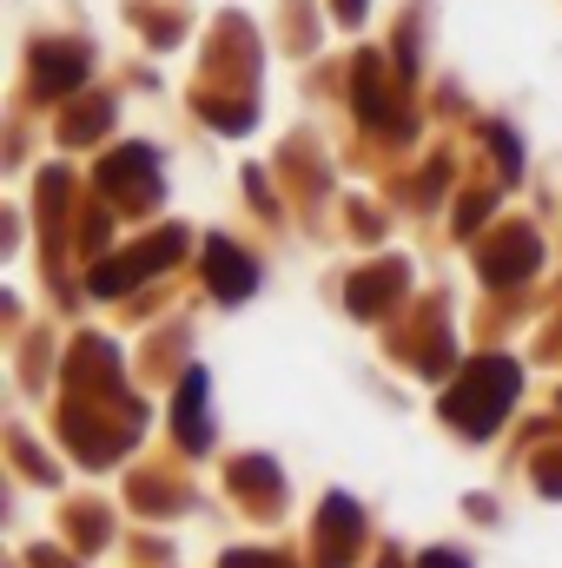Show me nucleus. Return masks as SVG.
<instances>
[{"instance_id":"f257e3e1","label":"nucleus","mask_w":562,"mask_h":568,"mask_svg":"<svg viewBox=\"0 0 562 568\" xmlns=\"http://www.w3.org/2000/svg\"><path fill=\"white\" fill-rule=\"evenodd\" d=\"M510 397H516V364L510 357H476V371L443 397V417L463 436H490V429L503 424Z\"/></svg>"},{"instance_id":"f03ea898","label":"nucleus","mask_w":562,"mask_h":568,"mask_svg":"<svg viewBox=\"0 0 562 568\" xmlns=\"http://www.w3.org/2000/svg\"><path fill=\"white\" fill-rule=\"evenodd\" d=\"M205 278H212V291L225 297V304H239V297H252V284H259V272H252V258L239 252V245H212L205 252Z\"/></svg>"},{"instance_id":"7ed1b4c3","label":"nucleus","mask_w":562,"mask_h":568,"mask_svg":"<svg viewBox=\"0 0 562 568\" xmlns=\"http://www.w3.org/2000/svg\"><path fill=\"white\" fill-rule=\"evenodd\" d=\"M172 429H179V443L185 449H205L212 436H205V371H185V384H179V410H172Z\"/></svg>"},{"instance_id":"20e7f679","label":"nucleus","mask_w":562,"mask_h":568,"mask_svg":"<svg viewBox=\"0 0 562 568\" xmlns=\"http://www.w3.org/2000/svg\"><path fill=\"white\" fill-rule=\"evenodd\" d=\"M172 245H179V232H165V239L140 245V258H127V265H100V272H93V291H127V284L140 278V272L165 265V258H172Z\"/></svg>"},{"instance_id":"39448f33","label":"nucleus","mask_w":562,"mask_h":568,"mask_svg":"<svg viewBox=\"0 0 562 568\" xmlns=\"http://www.w3.org/2000/svg\"><path fill=\"white\" fill-rule=\"evenodd\" d=\"M530 265H536V239H530V232H510V239H503V252H496V258H483V278L510 284L516 272H530Z\"/></svg>"},{"instance_id":"423d86ee","label":"nucleus","mask_w":562,"mask_h":568,"mask_svg":"<svg viewBox=\"0 0 562 568\" xmlns=\"http://www.w3.org/2000/svg\"><path fill=\"white\" fill-rule=\"evenodd\" d=\"M490 145H496V159H503V172H510V179H516V140H510V133H503V126H490Z\"/></svg>"},{"instance_id":"0eeeda50","label":"nucleus","mask_w":562,"mask_h":568,"mask_svg":"<svg viewBox=\"0 0 562 568\" xmlns=\"http://www.w3.org/2000/svg\"><path fill=\"white\" fill-rule=\"evenodd\" d=\"M423 568H463V562H456L450 549H436V556H423Z\"/></svg>"}]
</instances>
